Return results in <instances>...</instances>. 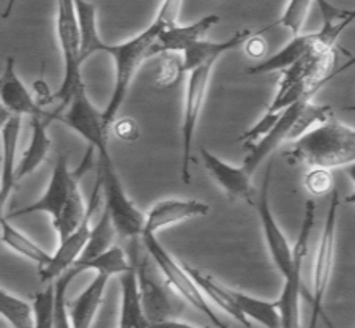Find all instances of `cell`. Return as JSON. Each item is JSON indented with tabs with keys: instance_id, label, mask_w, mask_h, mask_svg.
Here are the masks:
<instances>
[{
	"instance_id": "30bf717a",
	"label": "cell",
	"mask_w": 355,
	"mask_h": 328,
	"mask_svg": "<svg viewBox=\"0 0 355 328\" xmlns=\"http://www.w3.org/2000/svg\"><path fill=\"white\" fill-rule=\"evenodd\" d=\"M211 68L202 67L188 73L187 90H185V106H183L182 119V168L180 175L183 183L191 182V152L193 141L196 135V126L202 112L205 98H207L209 83L211 76Z\"/></svg>"
},
{
	"instance_id": "836d02e7",
	"label": "cell",
	"mask_w": 355,
	"mask_h": 328,
	"mask_svg": "<svg viewBox=\"0 0 355 328\" xmlns=\"http://www.w3.org/2000/svg\"><path fill=\"white\" fill-rule=\"evenodd\" d=\"M16 159L15 158H3L2 159V172H0V183H2V189H0V220L5 216L3 210L5 205L8 202V198L13 188L16 185Z\"/></svg>"
},
{
	"instance_id": "f35d334b",
	"label": "cell",
	"mask_w": 355,
	"mask_h": 328,
	"mask_svg": "<svg viewBox=\"0 0 355 328\" xmlns=\"http://www.w3.org/2000/svg\"><path fill=\"white\" fill-rule=\"evenodd\" d=\"M346 174L351 177V180L355 183V163L346 166ZM345 202L346 204H351V205H355V191L347 196V198L345 199Z\"/></svg>"
},
{
	"instance_id": "4fadbf2b",
	"label": "cell",
	"mask_w": 355,
	"mask_h": 328,
	"mask_svg": "<svg viewBox=\"0 0 355 328\" xmlns=\"http://www.w3.org/2000/svg\"><path fill=\"white\" fill-rule=\"evenodd\" d=\"M0 105L13 117L28 116L31 119H43L46 122L59 120L60 117V114L46 111L37 98H33L31 90L18 76L13 57H8L5 62V68L0 76Z\"/></svg>"
},
{
	"instance_id": "ac0fdd59",
	"label": "cell",
	"mask_w": 355,
	"mask_h": 328,
	"mask_svg": "<svg viewBox=\"0 0 355 328\" xmlns=\"http://www.w3.org/2000/svg\"><path fill=\"white\" fill-rule=\"evenodd\" d=\"M110 283V276L95 275L90 284L79 293V295L68 303L70 320L73 328H90L94 324L95 316L101 307L105 297L106 286Z\"/></svg>"
},
{
	"instance_id": "9a60e30c",
	"label": "cell",
	"mask_w": 355,
	"mask_h": 328,
	"mask_svg": "<svg viewBox=\"0 0 355 328\" xmlns=\"http://www.w3.org/2000/svg\"><path fill=\"white\" fill-rule=\"evenodd\" d=\"M200 158H202L204 168L207 169L210 177L218 183L229 198L242 199L253 204V185H251V175L242 166H232L223 161L207 148H200Z\"/></svg>"
},
{
	"instance_id": "8992f818",
	"label": "cell",
	"mask_w": 355,
	"mask_h": 328,
	"mask_svg": "<svg viewBox=\"0 0 355 328\" xmlns=\"http://www.w3.org/2000/svg\"><path fill=\"white\" fill-rule=\"evenodd\" d=\"M340 194L336 189L331 191V199L329 205L327 216H325L322 234L319 237L316 261L313 268V292L310 295L311 302V324L310 328H318L319 319L327 328H336L331 324L324 311V300L327 295L331 272L335 262V246H336V226H338V210H340Z\"/></svg>"
},
{
	"instance_id": "ffe728a7",
	"label": "cell",
	"mask_w": 355,
	"mask_h": 328,
	"mask_svg": "<svg viewBox=\"0 0 355 328\" xmlns=\"http://www.w3.org/2000/svg\"><path fill=\"white\" fill-rule=\"evenodd\" d=\"M120 316L119 328H147L148 320L142 308L139 283L135 266L127 273L120 275Z\"/></svg>"
},
{
	"instance_id": "7a4b0ae2",
	"label": "cell",
	"mask_w": 355,
	"mask_h": 328,
	"mask_svg": "<svg viewBox=\"0 0 355 328\" xmlns=\"http://www.w3.org/2000/svg\"><path fill=\"white\" fill-rule=\"evenodd\" d=\"M94 157V148L89 147L87 157L84 158L83 164L78 171L70 169L68 163V155H59L54 164L53 174H51L49 185L42 198L35 202L28 204L27 207L16 210L8 216L18 218L24 215H33V213H46L53 220V226L55 229L59 241L65 240L68 235L73 234L81 226L85 215H87V204L79 189V180L84 169L89 168L90 158Z\"/></svg>"
},
{
	"instance_id": "d590c367",
	"label": "cell",
	"mask_w": 355,
	"mask_h": 328,
	"mask_svg": "<svg viewBox=\"0 0 355 328\" xmlns=\"http://www.w3.org/2000/svg\"><path fill=\"white\" fill-rule=\"evenodd\" d=\"M112 128H114V133H116V136L120 141L133 142L139 137V126H137L135 120L130 117L120 119L117 122H114Z\"/></svg>"
},
{
	"instance_id": "60d3db41",
	"label": "cell",
	"mask_w": 355,
	"mask_h": 328,
	"mask_svg": "<svg viewBox=\"0 0 355 328\" xmlns=\"http://www.w3.org/2000/svg\"><path fill=\"white\" fill-rule=\"evenodd\" d=\"M0 189H2V183H0Z\"/></svg>"
},
{
	"instance_id": "f546056e",
	"label": "cell",
	"mask_w": 355,
	"mask_h": 328,
	"mask_svg": "<svg viewBox=\"0 0 355 328\" xmlns=\"http://www.w3.org/2000/svg\"><path fill=\"white\" fill-rule=\"evenodd\" d=\"M313 5L314 3L311 0H292V2L286 5L282 18L268 26L267 31H270V28L275 26H283L292 33V38L302 35L303 24H305Z\"/></svg>"
},
{
	"instance_id": "3957f363",
	"label": "cell",
	"mask_w": 355,
	"mask_h": 328,
	"mask_svg": "<svg viewBox=\"0 0 355 328\" xmlns=\"http://www.w3.org/2000/svg\"><path fill=\"white\" fill-rule=\"evenodd\" d=\"M282 157L289 164L310 169H331L355 163V130L331 117L300 136Z\"/></svg>"
},
{
	"instance_id": "83f0119b",
	"label": "cell",
	"mask_w": 355,
	"mask_h": 328,
	"mask_svg": "<svg viewBox=\"0 0 355 328\" xmlns=\"http://www.w3.org/2000/svg\"><path fill=\"white\" fill-rule=\"evenodd\" d=\"M0 318L13 328H33V308L22 298L0 287Z\"/></svg>"
},
{
	"instance_id": "7bdbcfd3",
	"label": "cell",
	"mask_w": 355,
	"mask_h": 328,
	"mask_svg": "<svg viewBox=\"0 0 355 328\" xmlns=\"http://www.w3.org/2000/svg\"><path fill=\"white\" fill-rule=\"evenodd\" d=\"M354 251H355V250H354Z\"/></svg>"
},
{
	"instance_id": "74e56055",
	"label": "cell",
	"mask_w": 355,
	"mask_h": 328,
	"mask_svg": "<svg viewBox=\"0 0 355 328\" xmlns=\"http://www.w3.org/2000/svg\"><path fill=\"white\" fill-rule=\"evenodd\" d=\"M147 328H198L194 325L187 324V322L177 320V319H169L163 322H157V324H150Z\"/></svg>"
},
{
	"instance_id": "ab89813d",
	"label": "cell",
	"mask_w": 355,
	"mask_h": 328,
	"mask_svg": "<svg viewBox=\"0 0 355 328\" xmlns=\"http://www.w3.org/2000/svg\"><path fill=\"white\" fill-rule=\"evenodd\" d=\"M11 117H13V116H11V114L7 111V109H5L2 105H0V133H2L5 126H7V123L10 122Z\"/></svg>"
},
{
	"instance_id": "4dcf8cb0",
	"label": "cell",
	"mask_w": 355,
	"mask_h": 328,
	"mask_svg": "<svg viewBox=\"0 0 355 328\" xmlns=\"http://www.w3.org/2000/svg\"><path fill=\"white\" fill-rule=\"evenodd\" d=\"M53 304L54 286H48L40 291L33 298V328H54L53 327Z\"/></svg>"
},
{
	"instance_id": "603a6c76",
	"label": "cell",
	"mask_w": 355,
	"mask_h": 328,
	"mask_svg": "<svg viewBox=\"0 0 355 328\" xmlns=\"http://www.w3.org/2000/svg\"><path fill=\"white\" fill-rule=\"evenodd\" d=\"M0 240L2 243L15 251L16 254L26 257L27 261L37 264L40 268L46 267L51 261V254L46 252L37 241H33L28 235H26L19 229H16L13 224L10 223L7 216L0 220Z\"/></svg>"
},
{
	"instance_id": "e0dca14e",
	"label": "cell",
	"mask_w": 355,
	"mask_h": 328,
	"mask_svg": "<svg viewBox=\"0 0 355 328\" xmlns=\"http://www.w3.org/2000/svg\"><path fill=\"white\" fill-rule=\"evenodd\" d=\"M253 37V33L248 28L237 32L236 35L225 40V42H209V40H200V42L190 46L182 57L183 73H191L193 70L202 67H214L215 62L223 54L229 51L239 48L240 44H245Z\"/></svg>"
},
{
	"instance_id": "9c48e42d",
	"label": "cell",
	"mask_w": 355,
	"mask_h": 328,
	"mask_svg": "<svg viewBox=\"0 0 355 328\" xmlns=\"http://www.w3.org/2000/svg\"><path fill=\"white\" fill-rule=\"evenodd\" d=\"M316 220V204L314 200H306L305 212H303V220L300 224L299 239L292 246L294 252L295 268L291 276L284 278V286L282 295L277 302V308L279 313V324L282 328H302L300 322V297H302V270L303 264L308 254V241H310L311 229Z\"/></svg>"
},
{
	"instance_id": "4316f807",
	"label": "cell",
	"mask_w": 355,
	"mask_h": 328,
	"mask_svg": "<svg viewBox=\"0 0 355 328\" xmlns=\"http://www.w3.org/2000/svg\"><path fill=\"white\" fill-rule=\"evenodd\" d=\"M116 234H117L116 227H114L110 213H107L106 210H103L98 223L92 227L90 239L87 241V245H85V248H84L83 254H81V257H79L78 262L90 261V259L100 256L105 251L112 248L114 235Z\"/></svg>"
},
{
	"instance_id": "5b68a950",
	"label": "cell",
	"mask_w": 355,
	"mask_h": 328,
	"mask_svg": "<svg viewBox=\"0 0 355 328\" xmlns=\"http://www.w3.org/2000/svg\"><path fill=\"white\" fill-rule=\"evenodd\" d=\"M142 243H144L147 254L152 257V261L155 262L159 273L163 275L166 283L171 286L177 295H179L183 302L190 303L194 309H198L200 314H204L207 318L211 325L216 328H229L225 320H223L218 314L215 313L214 308L210 307L209 298L205 297V293L200 291V287L196 284L190 273L187 272L183 264H180L177 259L171 254V252L159 243L157 235L152 234H142Z\"/></svg>"
},
{
	"instance_id": "5bb4252c",
	"label": "cell",
	"mask_w": 355,
	"mask_h": 328,
	"mask_svg": "<svg viewBox=\"0 0 355 328\" xmlns=\"http://www.w3.org/2000/svg\"><path fill=\"white\" fill-rule=\"evenodd\" d=\"M210 207L196 199H166L152 207L146 215L144 232L157 235L164 227L174 226L191 218L205 216Z\"/></svg>"
},
{
	"instance_id": "7402d4cb",
	"label": "cell",
	"mask_w": 355,
	"mask_h": 328,
	"mask_svg": "<svg viewBox=\"0 0 355 328\" xmlns=\"http://www.w3.org/2000/svg\"><path fill=\"white\" fill-rule=\"evenodd\" d=\"M183 267H185L187 272L190 273L191 278L196 281V284L200 287V291L205 293V297H207L209 300L214 302L216 307H220L223 311H225V313L231 316L232 319H236L239 324H242L246 328H251L250 322L246 320L242 314H240V311L237 309L236 303H234L232 295H231V289H229V287L221 284L220 281H216L214 276L204 273L202 270L194 268L191 266H188V264H183Z\"/></svg>"
},
{
	"instance_id": "cb8c5ba5",
	"label": "cell",
	"mask_w": 355,
	"mask_h": 328,
	"mask_svg": "<svg viewBox=\"0 0 355 328\" xmlns=\"http://www.w3.org/2000/svg\"><path fill=\"white\" fill-rule=\"evenodd\" d=\"M76 18L79 26V37H81V57L85 62L96 53H101L105 42L98 32L96 22V5L92 2H74Z\"/></svg>"
},
{
	"instance_id": "52a82bcc",
	"label": "cell",
	"mask_w": 355,
	"mask_h": 328,
	"mask_svg": "<svg viewBox=\"0 0 355 328\" xmlns=\"http://www.w3.org/2000/svg\"><path fill=\"white\" fill-rule=\"evenodd\" d=\"M55 31L65 63L64 80H62V85L55 94V98L62 101V107H67L70 105L74 94L84 87L81 73V67L84 63L81 57V37H79L74 2H70V0L57 2Z\"/></svg>"
},
{
	"instance_id": "1f68e13d",
	"label": "cell",
	"mask_w": 355,
	"mask_h": 328,
	"mask_svg": "<svg viewBox=\"0 0 355 328\" xmlns=\"http://www.w3.org/2000/svg\"><path fill=\"white\" fill-rule=\"evenodd\" d=\"M282 114H283V111L275 112V114L266 112L264 116L261 117L259 122L251 126L248 131H245V133L240 136V141L243 142V147L250 148L251 146H254V144H257L261 139H264V137L273 130V126L278 123Z\"/></svg>"
},
{
	"instance_id": "f1b7e54d",
	"label": "cell",
	"mask_w": 355,
	"mask_h": 328,
	"mask_svg": "<svg viewBox=\"0 0 355 328\" xmlns=\"http://www.w3.org/2000/svg\"><path fill=\"white\" fill-rule=\"evenodd\" d=\"M78 273L73 268L54 281V304H53V327L54 328H73L70 320V311H68L67 292L68 287L76 278Z\"/></svg>"
},
{
	"instance_id": "277c9868",
	"label": "cell",
	"mask_w": 355,
	"mask_h": 328,
	"mask_svg": "<svg viewBox=\"0 0 355 328\" xmlns=\"http://www.w3.org/2000/svg\"><path fill=\"white\" fill-rule=\"evenodd\" d=\"M98 155V171L105 210L110 213L116 232L122 239L136 240L142 237L146 215L128 198L110 152V141H105L94 148Z\"/></svg>"
},
{
	"instance_id": "e575fe53",
	"label": "cell",
	"mask_w": 355,
	"mask_h": 328,
	"mask_svg": "<svg viewBox=\"0 0 355 328\" xmlns=\"http://www.w3.org/2000/svg\"><path fill=\"white\" fill-rule=\"evenodd\" d=\"M180 74H183L182 60L175 59L173 55H164L157 73V84L162 87H169L179 80Z\"/></svg>"
},
{
	"instance_id": "b9f144b4",
	"label": "cell",
	"mask_w": 355,
	"mask_h": 328,
	"mask_svg": "<svg viewBox=\"0 0 355 328\" xmlns=\"http://www.w3.org/2000/svg\"><path fill=\"white\" fill-rule=\"evenodd\" d=\"M117 328H119V327H117Z\"/></svg>"
},
{
	"instance_id": "d6a6232c",
	"label": "cell",
	"mask_w": 355,
	"mask_h": 328,
	"mask_svg": "<svg viewBox=\"0 0 355 328\" xmlns=\"http://www.w3.org/2000/svg\"><path fill=\"white\" fill-rule=\"evenodd\" d=\"M305 189L313 196H325L334 191V177L329 169H310L303 178Z\"/></svg>"
},
{
	"instance_id": "d4e9b609",
	"label": "cell",
	"mask_w": 355,
	"mask_h": 328,
	"mask_svg": "<svg viewBox=\"0 0 355 328\" xmlns=\"http://www.w3.org/2000/svg\"><path fill=\"white\" fill-rule=\"evenodd\" d=\"M232 300L246 320H254L266 328H282L279 313L275 302H266L248 293L231 289Z\"/></svg>"
},
{
	"instance_id": "d6986e66",
	"label": "cell",
	"mask_w": 355,
	"mask_h": 328,
	"mask_svg": "<svg viewBox=\"0 0 355 328\" xmlns=\"http://www.w3.org/2000/svg\"><path fill=\"white\" fill-rule=\"evenodd\" d=\"M319 48L316 33H308V35H299L292 38L291 42L279 49L277 54H273L268 59L262 60L261 63H256L246 70L248 74H266L273 71H286L297 62L302 60L306 54H310L313 49Z\"/></svg>"
},
{
	"instance_id": "44dd1931",
	"label": "cell",
	"mask_w": 355,
	"mask_h": 328,
	"mask_svg": "<svg viewBox=\"0 0 355 328\" xmlns=\"http://www.w3.org/2000/svg\"><path fill=\"white\" fill-rule=\"evenodd\" d=\"M48 123L49 122H46L43 119H31V141H28V146L22 158L19 159V163L16 164V182L33 174L43 164L46 157H48L51 144H53L48 135Z\"/></svg>"
},
{
	"instance_id": "ba28073f",
	"label": "cell",
	"mask_w": 355,
	"mask_h": 328,
	"mask_svg": "<svg viewBox=\"0 0 355 328\" xmlns=\"http://www.w3.org/2000/svg\"><path fill=\"white\" fill-rule=\"evenodd\" d=\"M131 262L137 275L142 308H144L148 324L177 319V316L183 311L182 298L166 283L152 257L147 254Z\"/></svg>"
},
{
	"instance_id": "484cf974",
	"label": "cell",
	"mask_w": 355,
	"mask_h": 328,
	"mask_svg": "<svg viewBox=\"0 0 355 328\" xmlns=\"http://www.w3.org/2000/svg\"><path fill=\"white\" fill-rule=\"evenodd\" d=\"M78 275L83 272H95V275H106V276H120L127 273L128 270L133 268V262L130 261L127 252L120 246H112L103 254L96 256L90 261L78 262L71 267Z\"/></svg>"
},
{
	"instance_id": "8fae6325",
	"label": "cell",
	"mask_w": 355,
	"mask_h": 328,
	"mask_svg": "<svg viewBox=\"0 0 355 328\" xmlns=\"http://www.w3.org/2000/svg\"><path fill=\"white\" fill-rule=\"evenodd\" d=\"M101 185L100 180H96L94 193L87 202V215H85L84 221L81 223L76 231L68 235L65 240L60 241L59 248L55 250L54 254H51V261L46 267L40 268V278L43 283H53L60 275L68 272L74 264L79 261L83 251L87 245L92 232V220H94L95 213L98 212L100 199H101Z\"/></svg>"
},
{
	"instance_id": "7c38bea8",
	"label": "cell",
	"mask_w": 355,
	"mask_h": 328,
	"mask_svg": "<svg viewBox=\"0 0 355 328\" xmlns=\"http://www.w3.org/2000/svg\"><path fill=\"white\" fill-rule=\"evenodd\" d=\"M272 169L273 166L270 163L266 169L264 182H262L261 194L256 204V210L259 213L262 234H264V240H266L268 254L272 257L273 266L277 267V270L283 278H288V276H291L292 272H294L295 261H294V252H292V246L289 245L288 239H286V235L283 234L278 221L275 220L270 209V198H268V191H270Z\"/></svg>"
},
{
	"instance_id": "8d00e7d4",
	"label": "cell",
	"mask_w": 355,
	"mask_h": 328,
	"mask_svg": "<svg viewBox=\"0 0 355 328\" xmlns=\"http://www.w3.org/2000/svg\"><path fill=\"white\" fill-rule=\"evenodd\" d=\"M266 51H267L266 40L261 38L259 35L251 37L248 42L245 43V53L248 54L251 59H261V57L266 54Z\"/></svg>"
},
{
	"instance_id": "2e32d148",
	"label": "cell",
	"mask_w": 355,
	"mask_h": 328,
	"mask_svg": "<svg viewBox=\"0 0 355 328\" xmlns=\"http://www.w3.org/2000/svg\"><path fill=\"white\" fill-rule=\"evenodd\" d=\"M220 21L221 18L218 15H207L188 26L175 24L173 27L164 28V31L159 33L158 42L155 44V54L185 53L190 46L200 42V40H204L210 28L218 24Z\"/></svg>"
},
{
	"instance_id": "6da1fadb",
	"label": "cell",
	"mask_w": 355,
	"mask_h": 328,
	"mask_svg": "<svg viewBox=\"0 0 355 328\" xmlns=\"http://www.w3.org/2000/svg\"><path fill=\"white\" fill-rule=\"evenodd\" d=\"M182 7L180 2H164L158 10L157 18L148 26L146 31L137 33L127 42L110 44L105 43L101 53L111 55L114 62V89L111 94V100L103 111V122L110 130L111 125L116 122L117 114L122 109L125 100L128 96V90L131 83L139 71L144 60L155 54V44L158 42L159 33L164 28L173 27L177 24V16Z\"/></svg>"
}]
</instances>
